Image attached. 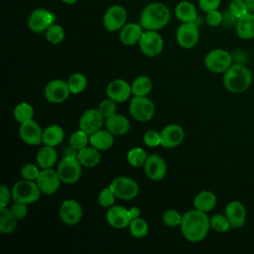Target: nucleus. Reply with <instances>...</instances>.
<instances>
[{"mask_svg": "<svg viewBox=\"0 0 254 254\" xmlns=\"http://www.w3.org/2000/svg\"><path fill=\"white\" fill-rule=\"evenodd\" d=\"M39 174H40L39 168L33 164H27L23 166V168L21 169V176L25 180L36 181Z\"/></svg>", "mask_w": 254, "mask_h": 254, "instance_id": "obj_45", "label": "nucleus"}, {"mask_svg": "<svg viewBox=\"0 0 254 254\" xmlns=\"http://www.w3.org/2000/svg\"><path fill=\"white\" fill-rule=\"evenodd\" d=\"M46 39L53 45H57L63 42L64 39V31L63 27L54 23L46 31Z\"/></svg>", "mask_w": 254, "mask_h": 254, "instance_id": "obj_39", "label": "nucleus"}, {"mask_svg": "<svg viewBox=\"0 0 254 254\" xmlns=\"http://www.w3.org/2000/svg\"><path fill=\"white\" fill-rule=\"evenodd\" d=\"M105 127L108 131H110L113 135L121 136L128 132L130 128L129 120L120 114H113L105 119Z\"/></svg>", "mask_w": 254, "mask_h": 254, "instance_id": "obj_25", "label": "nucleus"}, {"mask_svg": "<svg viewBox=\"0 0 254 254\" xmlns=\"http://www.w3.org/2000/svg\"><path fill=\"white\" fill-rule=\"evenodd\" d=\"M11 191H12V198L14 199V201L23 202L26 204L37 201L42 192L37 183H35L34 181L25 180V179L17 182L13 186Z\"/></svg>", "mask_w": 254, "mask_h": 254, "instance_id": "obj_4", "label": "nucleus"}, {"mask_svg": "<svg viewBox=\"0 0 254 254\" xmlns=\"http://www.w3.org/2000/svg\"><path fill=\"white\" fill-rule=\"evenodd\" d=\"M62 1L67 5H72V4H75L78 0H62Z\"/></svg>", "mask_w": 254, "mask_h": 254, "instance_id": "obj_53", "label": "nucleus"}, {"mask_svg": "<svg viewBox=\"0 0 254 254\" xmlns=\"http://www.w3.org/2000/svg\"><path fill=\"white\" fill-rule=\"evenodd\" d=\"M140 50L147 57H157L161 54L164 47V41L157 31L145 30L139 41Z\"/></svg>", "mask_w": 254, "mask_h": 254, "instance_id": "obj_8", "label": "nucleus"}, {"mask_svg": "<svg viewBox=\"0 0 254 254\" xmlns=\"http://www.w3.org/2000/svg\"><path fill=\"white\" fill-rule=\"evenodd\" d=\"M10 210L12 211V213L15 215V217L17 219H22V218L26 217V215L28 213V208L26 206V203L18 202V201L14 202V204L11 206Z\"/></svg>", "mask_w": 254, "mask_h": 254, "instance_id": "obj_48", "label": "nucleus"}, {"mask_svg": "<svg viewBox=\"0 0 254 254\" xmlns=\"http://www.w3.org/2000/svg\"><path fill=\"white\" fill-rule=\"evenodd\" d=\"M129 214H130V216H131V219H135V218L140 217L141 210H140L138 207L134 206V207H131V208L129 209Z\"/></svg>", "mask_w": 254, "mask_h": 254, "instance_id": "obj_51", "label": "nucleus"}, {"mask_svg": "<svg viewBox=\"0 0 254 254\" xmlns=\"http://www.w3.org/2000/svg\"><path fill=\"white\" fill-rule=\"evenodd\" d=\"M115 197H116V195L110 188L103 189L98 195V203L102 207L109 208L110 206L113 205V203L115 201Z\"/></svg>", "mask_w": 254, "mask_h": 254, "instance_id": "obj_42", "label": "nucleus"}, {"mask_svg": "<svg viewBox=\"0 0 254 254\" xmlns=\"http://www.w3.org/2000/svg\"><path fill=\"white\" fill-rule=\"evenodd\" d=\"M210 227L216 232H227L231 227V224L225 214H214L210 218Z\"/></svg>", "mask_w": 254, "mask_h": 254, "instance_id": "obj_40", "label": "nucleus"}, {"mask_svg": "<svg viewBox=\"0 0 254 254\" xmlns=\"http://www.w3.org/2000/svg\"><path fill=\"white\" fill-rule=\"evenodd\" d=\"M127 11L121 5H112L104 13L103 26L109 32L120 31L126 24Z\"/></svg>", "mask_w": 254, "mask_h": 254, "instance_id": "obj_11", "label": "nucleus"}, {"mask_svg": "<svg viewBox=\"0 0 254 254\" xmlns=\"http://www.w3.org/2000/svg\"><path fill=\"white\" fill-rule=\"evenodd\" d=\"M223 85L232 93H242L252 84L253 75L251 70L243 64H231L223 72Z\"/></svg>", "mask_w": 254, "mask_h": 254, "instance_id": "obj_3", "label": "nucleus"}, {"mask_svg": "<svg viewBox=\"0 0 254 254\" xmlns=\"http://www.w3.org/2000/svg\"><path fill=\"white\" fill-rule=\"evenodd\" d=\"M181 230L187 240L199 242L203 240L210 228V219L205 212L197 209L187 211L182 218Z\"/></svg>", "mask_w": 254, "mask_h": 254, "instance_id": "obj_1", "label": "nucleus"}, {"mask_svg": "<svg viewBox=\"0 0 254 254\" xmlns=\"http://www.w3.org/2000/svg\"><path fill=\"white\" fill-rule=\"evenodd\" d=\"M114 139L113 134L106 130H98L91 135H89V143L92 147L96 148L97 150H107L113 145Z\"/></svg>", "mask_w": 254, "mask_h": 254, "instance_id": "obj_28", "label": "nucleus"}, {"mask_svg": "<svg viewBox=\"0 0 254 254\" xmlns=\"http://www.w3.org/2000/svg\"><path fill=\"white\" fill-rule=\"evenodd\" d=\"M70 89L67 82L62 79L51 80L45 88V97L52 103H62L69 95Z\"/></svg>", "mask_w": 254, "mask_h": 254, "instance_id": "obj_14", "label": "nucleus"}, {"mask_svg": "<svg viewBox=\"0 0 254 254\" xmlns=\"http://www.w3.org/2000/svg\"><path fill=\"white\" fill-rule=\"evenodd\" d=\"M12 197V191L5 186L0 187V208L6 207Z\"/></svg>", "mask_w": 254, "mask_h": 254, "instance_id": "obj_50", "label": "nucleus"}, {"mask_svg": "<svg viewBox=\"0 0 254 254\" xmlns=\"http://www.w3.org/2000/svg\"><path fill=\"white\" fill-rule=\"evenodd\" d=\"M36 159L37 164L41 169H49L56 164L58 154L54 147L45 145V147L40 149V151L38 152Z\"/></svg>", "mask_w": 254, "mask_h": 254, "instance_id": "obj_30", "label": "nucleus"}, {"mask_svg": "<svg viewBox=\"0 0 254 254\" xmlns=\"http://www.w3.org/2000/svg\"><path fill=\"white\" fill-rule=\"evenodd\" d=\"M15 119L19 123H24L26 121H29L34 116V109L33 107L27 103V102H21L14 108L13 111Z\"/></svg>", "mask_w": 254, "mask_h": 254, "instance_id": "obj_34", "label": "nucleus"}, {"mask_svg": "<svg viewBox=\"0 0 254 254\" xmlns=\"http://www.w3.org/2000/svg\"><path fill=\"white\" fill-rule=\"evenodd\" d=\"M175 15L182 23H195L197 12L194 5L189 1H181L175 8Z\"/></svg>", "mask_w": 254, "mask_h": 254, "instance_id": "obj_26", "label": "nucleus"}, {"mask_svg": "<svg viewBox=\"0 0 254 254\" xmlns=\"http://www.w3.org/2000/svg\"><path fill=\"white\" fill-rule=\"evenodd\" d=\"M220 3L221 0H198L199 8L205 13L212 10H217Z\"/></svg>", "mask_w": 254, "mask_h": 254, "instance_id": "obj_49", "label": "nucleus"}, {"mask_svg": "<svg viewBox=\"0 0 254 254\" xmlns=\"http://www.w3.org/2000/svg\"><path fill=\"white\" fill-rule=\"evenodd\" d=\"M56 15L45 8L34 10L28 19V27L34 33L46 32L56 21Z\"/></svg>", "mask_w": 254, "mask_h": 254, "instance_id": "obj_9", "label": "nucleus"}, {"mask_svg": "<svg viewBox=\"0 0 254 254\" xmlns=\"http://www.w3.org/2000/svg\"><path fill=\"white\" fill-rule=\"evenodd\" d=\"M185 137V132L180 125L170 124L161 131V145L165 148H175L179 146Z\"/></svg>", "mask_w": 254, "mask_h": 254, "instance_id": "obj_20", "label": "nucleus"}, {"mask_svg": "<svg viewBox=\"0 0 254 254\" xmlns=\"http://www.w3.org/2000/svg\"><path fill=\"white\" fill-rule=\"evenodd\" d=\"M67 84L71 93H80L85 89L87 85V79L82 73L75 72L69 76Z\"/></svg>", "mask_w": 254, "mask_h": 254, "instance_id": "obj_36", "label": "nucleus"}, {"mask_svg": "<svg viewBox=\"0 0 254 254\" xmlns=\"http://www.w3.org/2000/svg\"><path fill=\"white\" fill-rule=\"evenodd\" d=\"M19 134L24 143L31 146H36L42 143L43 130L41 126L33 119L21 123Z\"/></svg>", "mask_w": 254, "mask_h": 254, "instance_id": "obj_17", "label": "nucleus"}, {"mask_svg": "<svg viewBox=\"0 0 254 254\" xmlns=\"http://www.w3.org/2000/svg\"><path fill=\"white\" fill-rule=\"evenodd\" d=\"M129 230L133 237L135 238H143L148 234L149 227L147 222L143 218H135L132 219L129 224Z\"/></svg>", "mask_w": 254, "mask_h": 254, "instance_id": "obj_35", "label": "nucleus"}, {"mask_svg": "<svg viewBox=\"0 0 254 254\" xmlns=\"http://www.w3.org/2000/svg\"><path fill=\"white\" fill-rule=\"evenodd\" d=\"M143 27L140 24L135 23H128L125 24L120 32H119V38L122 44L126 46H133L137 43H139L142 34H143Z\"/></svg>", "mask_w": 254, "mask_h": 254, "instance_id": "obj_23", "label": "nucleus"}, {"mask_svg": "<svg viewBox=\"0 0 254 254\" xmlns=\"http://www.w3.org/2000/svg\"><path fill=\"white\" fill-rule=\"evenodd\" d=\"M61 182L62 181L58 172L54 171L52 168L43 169L40 171V174L36 180L39 189L45 194L55 193L59 190Z\"/></svg>", "mask_w": 254, "mask_h": 254, "instance_id": "obj_12", "label": "nucleus"}, {"mask_svg": "<svg viewBox=\"0 0 254 254\" xmlns=\"http://www.w3.org/2000/svg\"><path fill=\"white\" fill-rule=\"evenodd\" d=\"M232 64L231 55L222 49H215L206 54L204 65L206 68L215 73H223Z\"/></svg>", "mask_w": 254, "mask_h": 254, "instance_id": "obj_5", "label": "nucleus"}, {"mask_svg": "<svg viewBox=\"0 0 254 254\" xmlns=\"http://www.w3.org/2000/svg\"><path fill=\"white\" fill-rule=\"evenodd\" d=\"M171 12L161 2H153L144 7L140 15V25L144 30L158 31L170 22Z\"/></svg>", "mask_w": 254, "mask_h": 254, "instance_id": "obj_2", "label": "nucleus"}, {"mask_svg": "<svg viewBox=\"0 0 254 254\" xmlns=\"http://www.w3.org/2000/svg\"><path fill=\"white\" fill-rule=\"evenodd\" d=\"M143 140L148 147H157L161 145V133L155 130H149L145 133Z\"/></svg>", "mask_w": 254, "mask_h": 254, "instance_id": "obj_46", "label": "nucleus"}, {"mask_svg": "<svg viewBox=\"0 0 254 254\" xmlns=\"http://www.w3.org/2000/svg\"><path fill=\"white\" fill-rule=\"evenodd\" d=\"M103 118L104 117L98 109H87L82 113L79 119V127L86 134L91 135L101 129L103 125Z\"/></svg>", "mask_w": 254, "mask_h": 254, "instance_id": "obj_16", "label": "nucleus"}, {"mask_svg": "<svg viewBox=\"0 0 254 254\" xmlns=\"http://www.w3.org/2000/svg\"><path fill=\"white\" fill-rule=\"evenodd\" d=\"M94 147H85L78 151L77 159L79 160L80 164L87 168L95 167L100 162V153Z\"/></svg>", "mask_w": 254, "mask_h": 254, "instance_id": "obj_31", "label": "nucleus"}, {"mask_svg": "<svg viewBox=\"0 0 254 254\" xmlns=\"http://www.w3.org/2000/svg\"><path fill=\"white\" fill-rule=\"evenodd\" d=\"M87 143H89V135L81 129L73 132L69 138L70 147L76 151L85 148L87 146Z\"/></svg>", "mask_w": 254, "mask_h": 254, "instance_id": "obj_38", "label": "nucleus"}, {"mask_svg": "<svg viewBox=\"0 0 254 254\" xmlns=\"http://www.w3.org/2000/svg\"><path fill=\"white\" fill-rule=\"evenodd\" d=\"M244 1L247 5L248 11L249 12H254V0H244Z\"/></svg>", "mask_w": 254, "mask_h": 254, "instance_id": "obj_52", "label": "nucleus"}, {"mask_svg": "<svg viewBox=\"0 0 254 254\" xmlns=\"http://www.w3.org/2000/svg\"><path fill=\"white\" fill-rule=\"evenodd\" d=\"M97 109L104 118H107L116 113V102L110 98L105 99L100 102Z\"/></svg>", "mask_w": 254, "mask_h": 254, "instance_id": "obj_44", "label": "nucleus"}, {"mask_svg": "<svg viewBox=\"0 0 254 254\" xmlns=\"http://www.w3.org/2000/svg\"><path fill=\"white\" fill-rule=\"evenodd\" d=\"M236 34L240 39L251 40L254 38V12H248L236 21Z\"/></svg>", "mask_w": 254, "mask_h": 254, "instance_id": "obj_24", "label": "nucleus"}, {"mask_svg": "<svg viewBox=\"0 0 254 254\" xmlns=\"http://www.w3.org/2000/svg\"><path fill=\"white\" fill-rule=\"evenodd\" d=\"M109 188L115 193L116 197L124 200H130L136 197L139 192L138 184L127 177H118L114 179Z\"/></svg>", "mask_w": 254, "mask_h": 254, "instance_id": "obj_10", "label": "nucleus"}, {"mask_svg": "<svg viewBox=\"0 0 254 254\" xmlns=\"http://www.w3.org/2000/svg\"><path fill=\"white\" fill-rule=\"evenodd\" d=\"M177 42L184 49L193 48L199 39L198 28L195 23H183L177 31Z\"/></svg>", "mask_w": 254, "mask_h": 254, "instance_id": "obj_13", "label": "nucleus"}, {"mask_svg": "<svg viewBox=\"0 0 254 254\" xmlns=\"http://www.w3.org/2000/svg\"><path fill=\"white\" fill-rule=\"evenodd\" d=\"M224 214L229 220L232 228H240L246 222V208L239 200H232L227 203Z\"/></svg>", "mask_w": 254, "mask_h": 254, "instance_id": "obj_18", "label": "nucleus"}, {"mask_svg": "<svg viewBox=\"0 0 254 254\" xmlns=\"http://www.w3.org/2000/svg\"><path fill=\"white\" fill-rule=\"evenodd\" d=\"M228 12L236 19H239L249 11L244 0H231L228 5Z\"/></svg>", "mask_w": 254, "mask_h": 254, "instance_id": "obj_41", "label": "nucleus"}, {"mask_svg": "<svg viewBox=\"0 0 254 254\" xmlns=\"http://www.w3.org/2000/svg\"><path fill=\"white\" fill-rule=\"evenodd\" d=\"M81 164L77 157H65L58 166V174L64 184H74L81 176Z\"/></svg>", "mask_w": 254, "mask_h": 254, "instance_id": "obj_6", "label": "nucleus"}, {"mask_svg": "<svg viewBox=\"0 0 254 254\" xmlns=\"http://www.w3.org/2000/svg\"><path fill=\"white\" fill-rule=\"evenodd\" d=\"M216 195L210 190H201L193 199V206L195 209L202 212H208L216 205Z\"/></svg>", "mask_w": 254, "mask_h": 254, "instance_id": "obj_27", "label": "nucleus"}, {"mask_svg": "<svg viewBox=\"0 0 254 254\" xmlns=\"http://www.w3.org/2000/svg\"><path fill=\"white\" fill-rule=\"evenodd\" d=\"M148 156L142 148L136 147L131 149L127 154V161L129 164L135 168H139L145 165Z\"/></svg>", "mask_w": 254, "mask_h": 254, "instance_id": "obj_37", "label": "nucleus"}, {"mask_svg": "<svg viewBox=\"0 0 254 254\" xmlns=\"http://www.w3.org/2000/svg\"><path fill=\"white\" fill-rule=\"evenodd\" d=\"M132 93V88L130 84L124 79H114L112 80L106 88V94L108 98L114 100L115 102L126 101L130 94Z\"/></svg>", "mask_w": 254, "mask_h": 254, "instance_id": "obj_22", "label": "nucleus"}, {"mask_svg": "<svg viewBox=\"0 0 254 254\" xmlns=\"http://www.w3.org/2000/svg\"><path fill=\"white\" fill-rule=\"evenodd\" d=\"M106 220L110 226L121 229L129 226L132 219L129 214V209L119 205H112L107 210Z\"/></svg>", "mask_w": 254, "mask_h": 254, "instance_id": "obj_19", "label": "nucleus"}, {"mask_svg": "<svg viewBox=\"0 0 254 254\" xmlns=\"http://www.w3.org/2000/svg\"><path fill=\"white\" fill-rule=\"evenodd\" d=\"M152 86H153V84L149 77L144 76V75L138 76L133 81V84L131 85L132 93L135 96H145L151 92Z\"/></svg>", "mask_w": 254, "mask_h": 254, "instance_id": "obj_33", "label": "nucleus"}, {"mask_svg": "<svg viewBox=\"0 0 254 254\" xmlns=\"http://www.w3.org/2000/svg\"><path fill=\"white\" fill-rule=\"evenodd\" d=\"M146 176L153 181L162 180L167 173V166L165 161L156 154L148 156L144 165Z\"/></svg>", "mask_w": 254, "mask_h": 254, "instance_id": "obj_21", "label": "nucleus"}, {"mask_svg": "<svg viewBox=\"0 0 254 254\" xmlns=\"http://www.w3.org/2000/svg\"><path fill=\"white\" fill-rule=\"evenodd\" d=\"M205 21L210 27H217L223 22V16L218 10H212L206 13Z\"/></svg>", "mask_w": 254, "mask_h": 254, "instance_id": "obj_47", "label": "nucleus"}, {"mask_svg": "<svg viewBox=\"0 0 254 254\" xmlns=\"http://www.w3.org/2000/svg\"><path fill=\"white\" fill-rule=\"evenodd\" d=\"M64 136V132L61 126L51 125L43 131L42 143H44L47 146L56 147L60 143H62Z\"/></svg>", "mask_w": 254, "mask_h": 254, "instance_id": "obj_29", "label": "nucleus"}, {"mask_svg": "<svg viewBox=\"0 0 254 254\" xmlns=\"http://www.w3.org/2000/svg\"><path fill=\"white\" fill-rule=\"evenodd\" d=\"M17 226V218L12 211L6 206L0 208V232L9 234L15 230Z\"/></svg>", "mask_w": 254, "mask_h": 254, "instance_id": "obj_32", "label": "nucleus"}, {"mask_svg": "<svg viewBox=\"0 0 254 254\" xmlns=\"http://www.w3.org/2000/svg\"><path fill=\"white\" fill-rule=\"evenodd\" d=\"M183 216L175 209H169L163 214V221L167 226L174 227L181 225Z\"/></svg>", "mask_w": 254, "mask_h": 254, "instance_id": "obj_43", "label": "nucleus"}, {"mask_svg": "<svg viewBox=\"0 0 254 254\" xmlns=\"http://www.w3.org/2000/svg\"><path fill=\"white\" fill-rule=\"evenodd\" d=\"M130 114L140 122L151 120L155 113V105L151 99L145 96H134L129 106Z\"/></svg>", "mask_w": 254, "mask_h": 254, "instance_id": "obj_7", "label": "nucleus"}, {"mask_svg": "<svg viewBox=\"0 0 254 254\" xmlns=\"http://www.w3.org/2000/svg\"><path fill=\"white\" fill-rule=\"evenodd\" d=\"M60 216L64 224L75 225L82 217L81 205L74 199H66L61 205Z\"/></svg>", "mask_w": 254, "mask_h": 254, "instance_id": "obj_15", "label": "nucleus"}]
</instances>
